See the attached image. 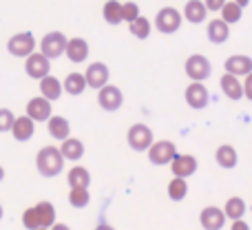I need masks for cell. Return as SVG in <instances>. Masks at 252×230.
Returning <instances> with one entry per match:
<instances>
[{"label":"cell","instance_id":"obj_1","mask_svg":"<svg viewBox=\"0 0 252 230\" xmlns=\"http://www.w3.org/2000/svg\"><path fill=\"white\" fill-rule=\"evenodd\" d=\"M56 224V206L51 201H40L22 213V226L27 230L51 228Z\"/></svg>","mask_w":252,"mask_h":230},{"label":"cell","instance_id":"obj_2","mask_svg":"<svg viewBox=\"0 0 252 230\" xmlns=\"http://www.w3.org/2000/svg\"><path fill=\"white\" fill-rule=\"evenodd\" d=\"M35 168L42 177H58L64 168V157H62L60 148L56 146H44L35 155Z\"/></svg>","mask_w":252,"mask_h":230},{"label":"cell","instance_id":"obj_3","mask_svg":"<svg viewBox=\"0 0 252 230\" xmlns=\"http://www.w3.org/2000/svg\"><path fill=\"white\" fill-rule=\"evenodd\" d=\"M66 35L62 31H51V33H44V38L40 40V53L47 56L49 60H58L60 56H64L66 51Z\"/></svg>","mask_w":252,"mask_h":230},{"label":"cell","instance_id":"obj_4","mask_svg":"<svg viewBox=\"0 0 252 230\" xmlns=\"http://www.w3.org/2000/svg\"><path fill=\"white\" fill-rule=\"evenodd\" d=\"M184 71H186V75L192 82H204V80H208L210 73H213V65H210V60L206 56L192 53L186 60V65H184Z\"/></svg>","mask_w":252,"mask_h":230},{"label":"cell","instance_id":"obj_5","mask_svg":"<svg viewBox=\"0 0 252 230\" xmlns=\"http://www.w3.org/2000/svg\"><path fill=\"white\" fill-rule=\"evenodd\" d=\"M35 38L31 31H20V33L11 35L7 40V51L11 53L13 58H27L35 51Z\"/></svg>","mask_w":252,"mask_h":230},{"label":"cell","instance_id":"obj_6","mask_svg":"<svg viewBox=\"0 0 252 230\" xmlns=\"http://www.w3.org/2000/svg\"><path fill=\"white\" fill-rule=\"evenodd\" d=\"M126 142H128V146L133 148V151L142 153V151H148L151 148V144L155 142V137H153V131L148 129L146 124H133L128 129V133H126Z\"/></svg>","mask_w":252,"mask_h":230},{"label":"cell","instance_id":"obj_7","mask_svg":"<svg viewBox=\"0 0 252 230\" xmlns=\"http://www.w3.org/2000/svg\"><path fill=\"white\" fill-rule=\"evenodd\" d=\"M182 20H184V16L175 7H164V9H159V11H157L155 27H157V31H159V33L170 35V33H175V31H179Z\"/></svg>","mask_w":252,"mask_h":230},{"label":"cell","instance_id":"obj_8","mask_svg":"<svg viewBox=\"0 0 252 230\" xmlns=\"http://www.w3.org/2000/svg\"><path fill=\"white\" fill-rule=\"evenodd\" d=\"M177 155V146L168 139H159V142H153L148 148V162L153 166H166L173 162V157Z\"/></svg>","mask_w":252,"mask_h":230},{"label":"cell","instance_id":"obj_9","mask_svg":"<svg viewBox=\"0 0 252 230\" xmlns=\"http://www.w3.org/2000/svg\"><path fill=\"white\" fill-rule=\"evenodd\" d=\"M97 104H100V109L115 113L124 104V93L115 84H104L102 89H97Z\"/></svg>","mask_w":252,"mask_h":230},{"label":"cell","instance_id":"obj_10","mask_svg":"<svg viewBox=\"0 0 252 230\" xmlns=\"http://www.w3.org/2000/svg\"><path fill=\"white\" fill-rule=\"evenodd\" d=\"M51 71V60L47 56H42L40 51H33L31 56L25 58V73L33 80H42L44 75H49Z\"/></svg>","mask_w":252,"mask_h":230},{"label":"cell","instance_id":"obj_11","mask_svg":"<svg viewBox=\"0 0 252 230\" xmlns=\"http://www.w3.org/2000/svg\"><path fill=\"white\" fill-rule=\"evenodd\" d=\"M184 98H186V104L195 111L206 109L210 102V93L204 82H190L186 87V91H184Z\"/></svg>","mask_w":252,"mask_h":230},{"label":"cell","instance_id":"obj_12","mask_svg":"<svg viewBox=\"0 0 252 230\" xmlns=\"http://www.w3.org/2000/svg\"><path fill=\"white\" fill-rule=\"evenodd\" d=\"M84 80H87V87L91 89H102L104 84H109L111 80V71L104 62H91L87 66V73H84Z\"/></svg>","mask_w":252,"mask_h":230},{"label":"cell","instance_id":"obj_13","mask_svg":"<svg viewBox=\"0 0 252 230\" xmlns=\"http://www.w3.org/2000/svg\"><path fill=\"white\" fill-rule=\"evenodd\" d=\"M168 166H170V173H173V177L188 179L190 175L197 173V160L192 155H179V153H177Z\"/></svg>","mask_w":252,"mask_h":230},{"label":"cell","instance_id":"obj_14","mask_svg":"<svg viewBox=\"0 0 252 230\" xmlns=\"http://www.w3.org/2000/svg\"><path fill=\"white\" fill-rule=\"evenodd\" d=\"M199 224L204 230H221L226 226V213L217 206H206L199 215Z\"/></svg>","mask_w":252,"mask_h":230},{"label":"cell","instance_id":"obj_15","mask_svg":"<svg viewBox=\"0 0 252 230\" xmlns=\"http://www.w3.org/2000/svg\"><path fill=\"white\" fill-rule=\"evenodd\" d=\"M27 115L33 122H47L51 117V100H47V98H31L27 102Z\"/></svg>","mask_w":252,"mask_h":230},{"label":"cell","instance_id":"obj_16","mask_svg":"<svg viewBox=\"0 0 252 230\" xmlns=\"http://www.w3.org/2000/svg\"><path fill=\"white\" fill-rule=\"evenodd\" d=\"M223 69L226 73H232L237 78H244L252 71V58L244 56V53H237V56H230L226 62H223Z\"/></svg>","mask_w":252,"mask_h":230},{"label":"cell","instance_id":"obj_17","mask_svg":"<svg viewBox=\"0 0 252 230\" xmlns=\"http://www.w3.org/2000/svg\"><path fill=\"white\" fill-rule=\"evenodd\" d=\"M35 133V122L31 120L29 115H22V117H16L11 124V135L16 142H29Z\"/></svg>","mask_w":252,"mask_h":230},{"label":"cell","instance_id":"obj_18","mask_svg":"<svg viewBox=\"0 0 252 230\" xmlns=\"http://www.w3.org/2000/svg\"><path fill=\"white\" fill-rule=\"evenodd\" d=\"M206 35H208V40L213 44H223L228 38H230V25H228V22H223L221 18L210 20L208 27H206Z\"/></svg>","mask_w":252,"mask_h":230},{"label":"cell","instance_id":"obj_19","mask_svg":"<svg viewBox=\"0 0 252 230\" xmlns=\"http://www.w3.org/2000/svg\"><path fill=\"white\" fill-rule=\"evenodd\" d=\"M64 56L69 58L71 62L80 65V62H84V60L89 58V42H87L84 38H71L69 42H66Z\"/></svg>","mask_w":252,"mask_h":230},{"label":"cell","instance_id":"obj_20","mask_svg":"<svg viewBox=\"0 0 252 230\" xmlns=\"http://www.w3.org/2000/svg\"><path fill=\"white\" fill-rule=\"evenodd\" d=\"M219 84H221L223 96L230 98V100H241V98H244V84H241V80L237 78V75L223 73L221 78H219Z\"/></svg>","mask_w":252,"mask_h":230},{"label":"cell","instance_id":"obj_21","mask_svg":"<svg viewBox=\"0 0 252 230\" xmlns=\"http://www.w3.org/2000/svg\"><path fill=\"white\" fill-rule=\"evenodd\" d=\"M208 16V9L201 0H188L184 4V20H188L190 25H201Z\"/></svg>","mask_w":252,"mask_h":230},{"label":"cell","instance_id":"obj_22","mask_svg":"<svg viewBox=\"0 0 252 230\" xmlns=\"http://www.w3.org/2000/svg\"><path fill=\"white\" fill-rule=\"evenodd\" d=\"M47 129H49V135H51L53 139H66L69 137V133H71V124H69V120L66 117H62V115H51L47 120Z\"/></svg>","mask_w":252,"mask_h":230},{"label":"cell","instance_id":"obj_23","mask_svg":"<svg viewBox=\"0 0 252 230\" xmlns=\"http://www.w3.org/2000/svg\"><path fill=\"white\" fill-rule=\"evenodd\" d=\"M60 153H62V157H64V160H69V162L82 160V157H84V144H82V139H75V137H71V135H69L66 139H62Z\"/></svg>","mask_w":252,"mask_h":230},{"label":"cell","instance_id":"obj_24","mask_svg":"<svg viewBox=\"0 0 252 230\" xmlns=\"http://www.w3.org/2000/svg\"><path fill=\"white\" fill-rule=\"evenodd\" d=\"M62 82L58 78H53L51 73L49 75H44L42 80H40V93H42V98H47V100H60V96H62Z\"/></svg>","mask_w":252,"mask_h":230},{"label":"cell","instance_id":"obj_25","mask_svg":"<svg viewBox=\"0 0 252 230\" xmlns=\"http://www.w3.org/2000/svg\"><path fill=\"white\" fill-rule=\"evenodd\" d=\"M215 160H217V164L221 166V168L230 170L237 166L239 157H237V151L230 146V144H221V146L217 148V153H215Z\"/></svg>","mask_w":252,"mask_h":230},{"label":"cell","instance_id":"obj_26","mask_svg":"<svg viewBox=\"0 0 252 230\" xmlns=\"http://www.w3.org/2000/svg\"><path fill=\"white\" fill-rule=\"evenodd\" d=\"M62 89H64L69 96H82L84 89H87V80H84V73H69L62 82Z\"/></svg>","mask_w":252,"mask_h":230},{"label":"cell","instance_id":"obj_27","mask_svg":"<svg viewBox=\"0 0 252 230\" xmlns=\"http://www.w3.org/2000/svg\"><path fill=\"white\" fill-rule=\"evenodd\" d=\"M102 16H104V20L109 22L111 27L124 22V18H122V2H120V0H106L104 7H102Z\"/></svg>","mask_w":252,"mask_h":230},{"label":"cell","instance_id":"obj_28","mask_svg":"<svg viewBox=\"0 0 252 230\" xmlns=\"http://www.w3.org/2000/svg\"><path fill=\"white\" fill-rule=\"evenodd\" d=\"M69 186L71 188H89L91 186V173L84 166H73L69 170Z\"/></svg>","mask_w":252,"mask_h":230},{"label":"cell","instance_id":"obj_29","mask_svg":"<svg viewBox=\"0 0 252 230\" xmlns=\"http://www.w3.org/2000/svg\"><path fill=\"white\" fill-rule=\"evenodd\" d=\"M246 210H248V206H246V201L241 199V197H230V199L226 201L223 213H226V219L235 222V219H244Z\"/></svg>","mask_w":252,"mask_h":230},{"label":"cell","instance_id":"obj_30","mask_svg":"<svg viewBox=\"0 0 252 230\" xmlns=\"http://www.w3.org/2000/svg\"><path fill=\"white\" fill-rule=\"evenodd\" d=\"M128 31H130V35H135L137 40H146L148 35H151V31H153V25H151L148 18L137 16L133 22H128Z\"/></svg>","mask_w":252,"mask_h":230},{"label":"cell","instance_id":"obj_31","mask_svg":"<svg viewBox=\"0 0 252 230\" xmlns=\"http://www.w3.org/2000/svg\"><path fill=\"white\" fill-rule=\"evenodd\" d=\"M241 16H244V7H239L235 0H226V4L221 7V20L228 25H235L241 20Z\"/></svg>","mask_w":252,"mask_h":230},{"label":"cell","instance_id":"obj_32","mask_svg":"<svg viewBox=\"0 0 252 230\" xmlns=\"http://www.w3.org/2000/svg\"><path fill=\"white\" fill-rule=\"evenodd\" d=\"M186 195H188V184H186V179L184 177H173L168 182V197L173 201H182V199H186Z\"/></svg>","mask_w":252,"mask_h":230},{"label":"cell","instance_id":"obj_33","mask_svg":"<svg viewBox=\"0 0 252 230\" xmlns=\"http://www.w3.org/2000/svg\"><path fill=\"white\" fill-rule=\"evenodd\" d=\"M89 201H91V193H89V188H71L69 191V204L73 206V208H87Z\"/></svg>","mask_w":252,"mask_h":230},{"label":"cell","instance_id":"obj_34","mask_svg":"<svg viewBox=\"0 0 252 230\" xmlns=\"http://www.w3.org/2000/svg\"><path fill=\"white\" fill-rule=\"evenodd\" d=\"M137 16H142V13H139V4L137 2H122V18H124V22H133Z\"/></svg>","mask_w":252,"mask_h":230},{"label":"cell","instance_id":"obj_35","mask_svg":"<svg viewBox=\"0 0 252 230\" xmlns=\"http://www.w3.org/2000/svg\"><path fill=\"white\" fill-rule=\"evenodd\" d=\"M13 120H16V115H13L11 111H9V109H0V133H4V131H11Z\"/></svg>","mask_w":252,"mask_h":230},{"label":"cell","instance_id":"obj_36","mask_svg":"<svg viewBox=\"0 0 252 230\" xmlns=\"http://www.w3.org/2000/svg\"><path fill=\"white\" fill-rule=\"evenodd\" d=\"M244 82H241V84H244V98H248V100H252V71H250V73L248 75H244Z\"/></svg>","mask_w":252,"mask_h":230},{"label":"cell","instance_id":"obj_37","mask_svg":"<svg viewBox=\"0 0 252 230\" xmlns=\"http://www.w3.org/2000/svg\"><path fill=\"white\" fill-rule=\"evenodd\" d=\"M208 11H221V7L226 4V0H204Z\"/></svg>","mask_w":252,"mask_h":230},{"label":"cell","instance_id":"obj_38","mask_svg":"<svg viewBox=\"0 0 252 230\" xmlns=\"http://www.w3.org/2000/svg\"><path fill=\"white\" fill-rule=\"evenodd\" d=\"M230 230H250V226H248V222H244V219H235Z\"/></svg>","mask_w":252,"mask_h":230},{"label":"cell","instance_id":"obj_39","mask_svg":"<svg viewBox=\"0 0 252 230\" xmlns=\"http://www.w3.org/2000/svg\"><path fill=\"white\" fill-rule=\"evenodd\" d=\"M51 230H71V228L66 226V224H60V222H56V224H53V226H51Z\"/></svg>","mask_w":252,"mask_h":230},{"label":"cell","instance_id":"obj_40","mask_svg":"<svg viewBox=\"0 0 252 230\" xmlns=\"http://www.w3.org/2000/svg\"><path fill=\"white\" fill-rule=\"evenodd\" d=\"M95 230H115L113 226H109V224H100V226H97Z\"/></svg>","mask_w":252,"mask_h":230},{"label":"cell","instance_id":"obj_41","mask_svg":"<svg viewBox=\"0 0 252 230\" xmlns=\"http://www.w3.org/2000/svg\"><path fill=\"white\" fill-rule=\"evenodd\" d=\"M235 2L239 4V7H248V4H250V0H235Z\"/></svg>","mask_w":252,"mask_h":230},{"label":"cell","instance_id":"obj_42","mask_svg":"<svg viewBox=\"0 0 252 230\" xmlns=\"http://www.w3.org/2000/svg\"><path fill=\"white\" fill-rule=\"evenodd\" d=\"M2 179H4V168L0 166V182H2Z\"/></svg>","mask_w":252,"mask_h":230},{"label":"cell","instance_id":"obj_43","mask_svg":"<svg viewBox=\"0 0 252 230\" xmlns=\"http://www.w3.org/2000/svg\"><path fill=\"white\" fill-rule=\"evenodd\" d=\"M2 215H4V210H2V204H0V219H2Z\"/></svg>","mask_w":252,"mask_h":230},{"label":"cell","instance_id":"obj_44","mask_svg":"<svg viewBox=\"0 0 252 230\" xmlns=\"http://www.w3.org/2000/svg\"><path fill=\"white\" fill-rule=\"evenodd\" d=\"M38 230H49V228H38Z\"/></svg>","mask_w":252,"mask_h":230}]
</instances>
